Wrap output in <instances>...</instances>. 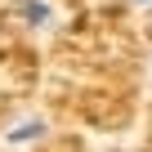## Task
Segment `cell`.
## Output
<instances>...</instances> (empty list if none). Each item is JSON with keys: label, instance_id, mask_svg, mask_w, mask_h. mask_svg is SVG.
Returning a JSON list of instances; mask_svg holds the SVG:
<instances>
[{"label": "cell", "instance_id": "cell-1", "mask_svg": "<svg viewBox=\"0 0 152 152\" xmlns=\"http://www.w3.org/2000/svg\"><path fill=\"white\" fill-rule=\"evenodd\" d=\"M18 18L27 27H49L54 23V5L49 0H18Z\"/></svg>", "mask_w": 152, "mask_h": 152}, {"label": "cell", "instance_id": "cell-2", "mask_svg": "<svg viewBox=\"0 0 152 152\" xmlns=\"http://www.w3.org/2000/svg\"><path fill=\"white\" fill-rule=\"evenodd\" d=\"M40 130H45L40 121H27V125H18V130H9V139H14V143H27V139H36Z\"/></svg>", "mask_w": 152, "mask_h": 152}, {"label": "cell", "instance_id": "cell-3", "mask_svg": "<svg viewBox=\"0 0 152 152\" xmlns=\"http://www.w3.org/2000/svg\"><path fill=\"white\" fill-rule=\"evenodd\" d=\"M134 5H152V0H134Z\"/></svg>", "mask_w": 152, "mask_h": 152}]
</instances>
